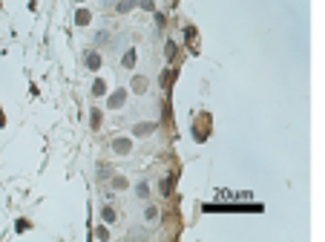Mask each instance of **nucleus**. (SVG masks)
I'll return each instance as SVG.
<instances>
[{"instance_id":"15","label":"nucleus","mask_w":325,"mask_h":242,"mask_svg":"<svg viewBox=\"0 0 325 242\" xmlns=\"http://www.w3.org/2000/svg\"><path fill=\"white\" fill-rule=\"evenodd\" d=\"M141 6H144L147 12H153V9H156V3H153V0H141Z\"/></svg>"},{"instance_id":"3","label":"nucleus","mask_w":325,"mask_h":242,"mask_svg":"<svg viewBox=\"0 0 325 242\" xmlns=\"http://www.w3.org/2000/svg\"><path fill=\"white\" fill-rule=\"evenodd\" d=\"M112 150L118 153V156H127V153L132 150V141L130 139H115V141H112Z\"/></svg>"},{"instance_id":"7","label":"nucleus","mask_w":325,"mask_h":242,"mask_svg":"<svg viewBox=\"0 0 325 242\" xmlns=\"http://www.w3.org/2000/svg\"><path fill=\"white\" fill-rule=\"evenodd\" d=\"M87 66H90V69H98V66H101V55H98V52H87Z\"/></svg>"},{"instance_id":"11","label":"nucleus","mask_w":325,"mask_h":242,"mask_svg":"<svg viewBox=\"0 0 325 242\" xmlns=\"http://www.w3.org/2000/svg\"><path fill=\"white\" fill-rule=\"evenodd\" d=\"M90 124H92V130H98V127H101V113H98V110H92V116H90Z\"/></svg>"},{"instance_id":"4","label":"nucleus","mask_w":325,"mask_h":242,"mask_svg":"<svg viewBox=\"0 0 325 242\" xmlns=\"http://www.w3.org/2000/svg\"><path fill=\"white\" fill-rule=\"evenodd\" d=\"M153 130H156L153 121H147V124H135V127H132V136H150Z\"/></svg>"},{"instance_id":"8","label":"nucleus","mask_w":325,"mask_h":242,"mask_svg":"<svg viewBox=\"0 0 325 242\" xmlns=\"http://www.w3.org/2000/svg\"><path fill=\"white\" fill-rule=\"evenodd\" d=\"M121 63H124L127 69H132V66H135V49H127V52H124V58H121Z\"/></svg>"},{"instance_id":"12","label":"nucleus","mask_w":325,"mask_h":242,"mask_svg":"<svg viewBox=\"0 0 325 242\" xmlns=\"http://www.w3.org/2000/svg\"><path fill=\"white\" fill-rule=\"evenodd\" d=\"M101 216H104V222H115V211H112V208H104Z\"/></svg>"},{"instance_id":"17","label":"nucleus","mask_w":325,"mask_h":242,"mask_svg":"<svg viewBox=\"0 0 325 242\" xmlns=\"http://www.w3.org/2000/svg\"><path fill=\"white\" fill-rule=\"evenodd\" d=\"M3 124H6V116H3V110H0V127H3Z\"/></svg>"},{"instance_id":"9","label":"nucleus","mask_w":325,"mask_h":242,"mask_svg":"<svg viewBox=\"0 0 325 242\" xmlns=\"http://www.w3.org/2000/svg\"><path fill=\"white\" fill-rule=\"evenodd\" d=\"M135 6H138V0H121V3H118V12L124 15V12H130V9H135Z\"/></svg>"},{"instance_id":"5","label":"nucleus","mask_w":325,"mask_h":242,"mask_svg":"<svg viewBox=\"0 0 325 242\" xmlns=\"http://www.w3.org/2000/svg\"><path fill=\"white\" fill-rule=\"evenodd\" d=\"M90 20H92V12H90V9H78V15H75V23H78V26H87Z\"/></svg>"},{"instance_id":"16","label":"nucleus","mask_w":325,"mask_h":242,"mask_svg":"<svg viewBox=\"0 0 325 242\" xmlns=\"http://www.w3.org/2000/svg\"><path fill=\"white\" fill-rule=\"evenodd\" d=\"M112 184H115V187H118V190H121V187H127V179H121V176H118V179L112 182Z\"/></svg>"},{"instance_id":"10","label":"nucleus","mask_w":325,"mask_h":242,"mask_svg":"<svg viewBox=\"0 0 325 242\" xmlns=\"http://www.w3.org/2000/svg\"><path fill=\"white\" fill-rule=\"evenodd\" d=\"M92 95H107V84H104L101 78H98L95 84H92Z\"/></svg>"},{"instance_id":"13","label":"nucleus","mask_w":325,"mask_h":242,"mask_svg":"<svg viewBox=\"0 0 325 242\" xmlns=\"http://www.w3.org/2000/svg\"><path fill=\"white\" fill-rule=\"evenodd\" d=\"M173 182H176V176H167V179H164V184H162V193H170V190H173Z\"/></svg>"},{"instance_id":"14","label":"nucleus","mask_w":325,"mask_h":242,"mask_svg":"<svg viewBox=\"0 0 325 242\" xmlns=\"http://www.w3.org/2000/svg\"><path fill=\"white\" fill-rule=\"evenodd\" d=\"M15 228H18V231H29V222H26V219H20V222H18Z\"/></svg>"},{"instance_id":"2","label":"nucleus","mask_w":325,"mask_h":242,"mask_svg":"<svg viewBox=\"0 0 325 242\" xmlns=\"http://www.w3.org/2000/svg\"><path fill=\"white\" fill-rule=\"evenodd\" d=\"M124 101H127V90H115L107 98V107H109V110H118V107H124Z\"/></svg>"},{"instance_id":"1","label":"nucleus","mask_w":325,"mask_h":242,"mask_svg":"<svg viewBox=\"0 0 325 242\" xmlns=\"http://www.w3.org/2000/svg\"><path fill=\"white\" fill-rule=\"evenodd\" d=\"M193 136H196V141H204V139L210 136V116H204V119H201L199 124H196Z\"/></svg>"},{"instance_id":"6","label":"nucleus","mask_w":325,"mask_h":242,"mask_svg":"<svg viewBox=\"0 0 325 242\" xmlns=\"http://www.w3.org/2000/svg\"><path fill=\"white\" fill-rule=\"evenodd\" d=\"M130 90L132 92H144L147 90V78H144V75H135V78L130 81Z\"/></svg>"}]
</instances>
